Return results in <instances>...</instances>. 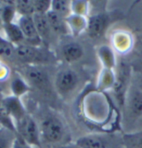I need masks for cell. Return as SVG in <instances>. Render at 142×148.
Returning a JSON list of instances; mask_svg holds the SVG:
<instances>
[{
  "mask_svg": "<svg viewBox=\"0 0 142 148\" xmlns=\"http://www.w3.org/2000/svg\"><path fill=\"white\" fill-rule=\"evenodd\" d=\"M70 35L73 37L80 36L83 32L87 31V17L78 14H72L66 18Z\"/></svg>",
  "mask_w": 142,
  "mask_h": 148,
  "instance_id": "cell-17",
  "label": "cell"
},
{
  "mask_svg": "<svg viewBox=\"0 0 142 148\" xmlns=\"http://www.w3.org/2000/svg\"><path fill=\"white\" fill-rule=\"evenodd\" d=\"M81 84V76L72 67H62L55 74L53 88L61 98L68 99L72 97L80 89Z\"/></svg>",
  "mask_w": 142,
  "mask_h": 148,
  "instance_id": "cell-3",
  "label": "cell"
},
{
  "mask_svg": "<svg viewBox=\"0 0 142 148\" xmlns=\"http://www.w3.org/2000/svg\"><path fill=\"white\" fill-rule=\"evenodd\" d=\"M91 98H88L87 102H84L87 104V108H85L84 112H87L88 118L93 119L95 121L99 122L103 121L104 118L108 114V106L107 101H106L104 96L97 92L96 95H89Z\"/></svg>",
  "mask_w": 142,
  "mask_h": 148,
  "instance_id": "cell-9",
  "label": "cell"
},
{
  "mask_svg": "<svg viewBox=\"0 0 142 148\" xmlns=\"http://www.w3.org/2000/svg\"><path fill=\"white\" fill-rule=\"evenodd\" d=\"M46 15L48 23L50 24V27L52 28V31L54 35L60 37H67L70 35V31L68 28L66 18L56 14L52 10L48 11Z\"/></svg>",
  "mask_w": 142,
  "mask_h": 148,
  "instance_id": "cell-15",
  "label": "cell"
},
{
  "mask_svg": "<svg viewBox=\"0 0 142 148\" xmlns=\"http://www.w3.org/2000/svg\"><path fill=\"white\" fill-rule=\"evenodd\" d=\"M115 52L112 47L106 44L101 45L97 48V56L102 67L109 69H115L116 58Z\"/></svg>",
  "mask_w": 142,
  "mask_h": 148,
  "instance_id": "cell-18",
  "label": "cell"
},
{
  "mask_svg": "<svg viewBox=\"0 0 142 148\" xmlns=\"http://www.w3.org/2000/svg\"><path fill=\"white\" fill-rule=\"evenodd\" d=\"M3 30L4 38L14 46L17 47L26 43L25 38L17 23L14 22L8 24H3Z\"/></svg>",
  "mask_w": 142,
  "mask_h": 148,
  "instance_id": "cell-16",
  "label": "cell"
},
{
  "mask_svg": "<svg viewBox=\"0 0 142 148\" xmlns=\"http://www.w3.org/2000/svg\"><path fill=\"white\" fill-rule=\"evenodd\" d=\"M122 144L123 148H142V130L124 132Z\"/></svg>",
  "mask_w": 142,
  "mask_h": 148,
  "instance_id": "cell-21",
  "label": "cell"
},
{
  "mask_svg": "<svg viewBox=\"0 0 142 148\" xmlns=\"http://www.w3.org/2000/svg\"><path fill=\"white\" fill-rule=\"evenodd\" d=\"M74 145L78 148H123L122 135L109 132L89 133L79 136Z\"/></svg>",
  "mask_w": 142,
  "mask_h": 148,
  "instance_id": "cell-5",
  "label": "cell"
},
{
  "mask_svg": "<svg viewBox=\"0 0 142 148\" xmlns=\"http://www.w3.org/2000/svg\"><path fill=\"white\" fill-rule=\"evenodd\" d=\"M142 130V117L136 122V124L135 125V127L133 128V130L131 132H135V131H140Z\"/></svg>",
  "mask_w": 142,
  "mask_h": 148,
  "instance_id": "cell-31",
  "label": "cell"
},
{
  "mask_svg": "<svg viewBox=\"0 0 142 148\" xmlns=\"http://www.w3.org/2000/svg\"><path fill=\"white\" fill-rule=\"evenodd\" d=\"M33 18L38 35L42 41V43H49L53 39V36H54V34L53 33L52 28L50 27L47 15L35 14L33 15Z\"/></svg>",
  "mask_w": 142,
  "mask_h": 148,
  "instance_id": "cell-14",
  "label": "cell"
},
{
  "mask_svg": "<svg viewBox=\"0 0 142 148\" xmlns=\"http://www.w3.org/2000/svg\"><path fill=\"white\" fill-rule=\"evenodd\" d=\"M65 148H78V147H76L74 145V147H65Z\"/></svg>",
  "mask_w": 142,
  "mask_h": 148,
  "instance_id": "cell-34",
  "label": "cell"
},
{
  "mask_svg": "<svg viewBox=\"0 0 142 148\" xmlns=\"http://www.w3.org/2000/svg\"><path fill=\"white\" fill-rule=\"evenodd\" d=\"M3 2L0 1V23L3 24L2 23V15H3Z\"/></svg>",
  "mask_w": 142,
  "mask_h": 148,
  "instance_id": "cell-32",
  "label": "cell"
},
{
  "mask_svg": "<svg viewBox=\"0 0 142 148\" xmlns=\"http://www.w3.org/2000/svg\"><path fill=\"white\" fill-rule=\"evenodd\" d=\"M109 41L111 47L115 53L126 54L129 53L134 45V38L131 33L124 28H115L111 34Z\"/></svg>",
  "mask_w": 142,
  "mask_h": 148,
  "instance_id": "cell-8",
  "label": "cell"
},
{
  "mask_svg": "<svg viewBox=\"0 0 142 148\" xmlns=\"http://www.w3.org/2000/svg\"><path fill=\"white\" fill-rule=\"evenodd\" d=\"M51 1L52 0H34L35 14H47L51 10Z\"/></svg>",
  "mask_w": 142,
  "mask_h": 148,
  "instance_id": "cell-29",
  "label": "cell"
},
{
  "mask_svg": "<svg viewBox=\"0 0 142 148\" xmlns=\"http://www.w3.org/2000/svg\"><path fill=\"white\" fill-rule=\"evenodd\" d=\"M3 11L2 15L3 24H8L14 22V18L17 14L15 1H3Z\"/></svg>",
  "mask_w": 142,
  "mask_h": 148,
  "instance_id": "cell-26",
  "label": "cell"
},
{
  "mask_svg": "<svg viewBox=\"0 0 142 148\" xmlns=\"http://www.w3.org/2000/svg\"><path fill=\"white\" fill-rule=\"evenodd\" d=\"M142 117V90L136 84L129 85L123 98V125L126 132L133 130Z\"/></svg>",
  "mask_w": 142,
  "mask_h": 148,
  "instance_id": "cell-1",
  "label": "cell"
},
{
  "mask_svg": "<svg viewBox=\"0 0 142 148\" xmlns=\"http://www.w3.org/2000/svg\"><path fill=\"white\" fill-rule=\"evenodd\" d=\"M9 68L5 62L0 59V81H3L7 79L9 76Z\"/></svg>",
  "mask_w": 142,
  "mask_h": 148,
  "instance_id": "cell-30",
  "label": "cell"
},
{
  "mask_svg": "<svg viewBox=\"0 0 142 148\" xmlns=\"http://www.w3.org/2000/svg\"><path fill=\"white\" fill-rule=\"evenodd\" d=\"M89 6L90 3L87 1H82V0L72 1V12L74 14L88 17L89 9H90Z\"/></svg>",
  "mask_w": 142,
  "mask_h": 148,
  "instance_id": "cell-28",
  "label": "cell"
},
{
  "mask_svg": "<svg viewBox=\"0 0 142 148\" xmlns=\"http://www.w3.org/2000/svg\"><path fill=\"white\" fill-rule=\"evenodd\" d=\"M135 84H136V83H135ZM136 85L142 90V80H140V81H139V84H136Z\"/></svg>",
  "mask_w": 142,
  "mask_h": 148,
  "instance_id": "cell-33",
  "label": "cell"
},
{
  "mask_svg": "<svg viewBox=\"0 0 142 148\" xmlns=\"http://www.w3.org/2000/svg\"><path fill=\"white\" fill-rule=\"evenodd\" d=\"M17 14L19 16H33L35 14L34 0H18L15 1Z\"/></svg>",
  "mask_w": 142,
  "mask_h": 148,
  "instance_id": "cell-27",
  "label": "cell"
},
{
  "mask_svg": "<svg viewBox=\"0 0 142 148\" xmlns=\"http://www.w3.org/2000/svg\"><path fill=\"white\" fill-rule=\"evenodd\" d=\"M17 133L8 128L0 127V148H14Z\"/></svg>",
  "mask_w": 142,
  "mask_h": 148,
  "instance_id": "cell-24",
  "label": "cell"
},
{
  "mask_svg": "<svg viewBox=\"0 0 142 148\" xmlns=\"http://www.w3.org/2000/svg\"><path fill=\"white\" fill-rule=\"evenodd\" d=\"M20 74L23 77L29 86L33 85L38 90L47 92L52 87L49 75L42 66L25 65L20 69Z\"/></svg>",
  "mask_w": 142,
  "mask_h": 148,
  "instance_id": "cell-7",
  "label": "cell"
},
{
  "mask_svg": "<svg viewBox=\"0 0 142 148\" xmlns=\"http://www.w3.org/2000/svg\"><path fill=\"white\" fill-rule=\"evenodd\" d=\"M17 135L31 148L42 147L39 124L33 116L27 114L15 123Z\"/></svg>",
  "mask_w": 142,
  "mask_h": 148,
  "instance_id": "cell-6",
  "label": "cell"
},
{
  "mask_svg": "<svg viewBox=\"0 0 142 148\" xmlns=\"http://www.w3.org/2000/svg\"><path fill=\"white\" fill-rule=\"evenodd\" d=\"M116 82V72L115 69L102 67L97 79V91L102 92L114 88Z\"/></svg>",
  "mask_w": 142,
  "mask_h": 148,
  "instance_id": "cell-19",
  "label": "cell"
},
{
  "mask_svg": "<svg viewBox=\"0 0 142 148\" xmlns=\"http://www.w3.org/2000/svg\"><path fill=\"white\" fill-rule=\"evenodd\" d=\"M12 95L17 97H23L30 90V86L20 73H16L10 82Z\"/></svg>",
  "mask_w": 142,
  "mask_h": 148,
  "instance_id": "cell-20",
  "label": "cell"
},
{
  "mask_svg": "<svg viewBox=\"0 0 142 148\" xmlns=\"http://www.w3.org/2000/svg\"><path fill=\"white\" fill-rule=\"evenodd\" d=\"M39 124L42 146H59L67 143L68 131L61 119L53 113H48Z\"/></svg>",
  "mask_w": 142,
  "mask_h": 148,
  "instance_id": "cell-2",
  "label": "cell"
},
{
  "mask_svg": "<svg viewBox=\"0 0 142 148\" xmlns=\"http://www.w3.org/2000/svg\"><path fill=\"white\" fill-rule=\"evenodd\" d=\"M17 23L25 38V44L37 47L42 46V41L37 31L33 16H19Z\"/></svg>",
  "mask_w": 142,
  "mask_h": 148,
  "instance_id": "cell-11",
  "label": "cell"
},
{
  "mask_svg": "<svg viewBox=\"0 0 142 148\" xmlns=\"http://www.w3.org/2000/svg\"><path fill=\"white\" fill-rule=\"evenodd\" d=\"M16 46L9 42L3 36L0 35V59L5 61H16L15 58Z\"/></svg>",
  "mask_w": 142,
  "mask_h": 148,
  "instance_id": "cell-22",
  "label": "cell"
},
{
  "mask_svg": "<svg viewBox=\"0 0 142 148\" xmlns=\"http://www.w3.org/2000/svg\"><path fill=\"white\" fill-rule=\"evenodd\" d=\"M59 58L67 64L76 63L82 59L85 55L83 45L78 41L67 40L59 47Z\"/></svg>",
  "mask_w": 142,
  "mask_h": 148,
  "instance_id": "cell-10",
  "label": "cell"
},
{
  "mask_svg": "<svg viewBox=\"0 0 142 148\" xmlns=\"http://www.w3.org/2000/svg\"><path fill=\"white\" fill-rule=\"evenodd\" d=\"M0 127H1V126H0Z\"/></svg>",
  "mask_w": 142,
  "mask_h": 148,
  "instance_id": "cell-35",
  "label": "cell"
},
{
  "mask_svg": "<svg viewBox=\"0 0 142 148\" xmlns=\"http://www.w3.org/2000/svg\"><path fill=\"white\" fill-rule=\"evenodd\" d=\"M107 16L105 14H98L89 15L87 17V32L92 38H97L102 36L106 30L107 25Z\"/></svg>",
  "mask_w": 142,
  "mask_h": 148,
  "instance_id": "cell-12",
  "label": "cell"
},
{
  "mask_svg": "<svg viewBox=\"0 0 142 148\" xmlns=\"http://www.w3.org/2000/svg\"><path fill=\"white\" fill-rule=\"evenodd\" d=\"M0 126L3 127L8 128L14 132H16V127H15V123L14 119L10 116L8 111L5 107L3 98H0Z\"/></svg>",
  "mask_w": 142,
  "mask_h": 148,
  "instance_id": "cell-25",
  "label": "cell"
},
{
  "mask_svg": "<svg viewBox=\"0 0 142 148\" xmlns=\"http://www.w3.org/2000/svg\"><path fill=\"white\" fill-rule=\"evenodd\" d=\"M15 58L26 65L42 66L53 62L56 56L47 47L22 44L16 47Z\"/></svg>",
  "mask_w": 142,
  "mask_h": 148,
  "instance_id": "cell-4",
  "label": "cell"
},
{
  "mask_svg": "<svg viewBox=\"0 0 142 148\" xmlns=\"http://www.w3.org/2000/svg\"><path fill=\"white\" fill-rule=\"evenodd\" d=\"M3 101L10 116L14 119V123L21 120L23 116H25L27 114L26 108L23 106L19 97L11 95L3 97Z\"/></svg>",
  "mask_w": 142,
  "mask_h": 148,
  "instance_id": "cell-13",
  "label": "cell"
},
{
  "mask_svg": "<svg viewBox=\"0 0 142 148\" xmlns=\"http://www.w3.org/2000/svg\"><path fill=\"white\" fill-rule=\"evenodd\" d=\"M51 10L56 14L63 17L68 18L72 12V1L68 0H52L51 1Z\"/></svg>",
  "mask_w": 142,
  "mask_h": 148,
  "instance_id": "cell-23",
  "label": "cell"
}]
</instances>
